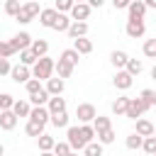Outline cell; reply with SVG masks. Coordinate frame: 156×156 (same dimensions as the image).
Instances as JSON below:
<instances>
[{
	"label": "cell",
	"instance_id": "1",
	"mask_svg": "<svg viewBox=\"0 0 156 156\" xmlns=\"http://www.w3.org/2000/svg\"><path fill=\"white\" fill-rule=\"evenodd\" d=\"M54 68H56L54 58H49V56H41V58L34 63V68H32V76H34V78H39V80H49V78H51V73H54Z\"/></svg>",
	"mask_w": 156,
	"mask_h": 156
},
{
	"label": "cell",
	"instance_id": "2",
	"mask_svg": "<svg viewBox=\"0 0 156 156\" xmlns=\"http://www.w3.org/2000/svg\"><path fill=\"white\" fill-rule=\"evenodd\" d=\"M39 12H41V10H39V2H37V0H27V2L20 7V12H17V20H20L22 24H29V22H32V20H34Z\"/></svg>",
	"mask_w": 156,
	"mask_h": 156
},
{
	"label": "cell",
	"instance_id": "3",
	"mask_svg": "<svg viewBox=\"0 0 156 156\" xmlns=\"http://www.w3.org/2000/svg\"><path fill=\"white\" fill-rule=\"evenodd\" d=\"M66 141L71 144V149L73 151H80V149H85L88 146V141H85V136L80 134V127H68V132H66Z\"/></svg>",
	"mask_w": 156,
	"mask_h": 156
},
{
	"label": "cell",
	"instance_id": "4",
	"mask_svg": "<svg viewBox=\"0 0 156 156\" xmlns=\"http://www.w3.org/2000/svg\"><path fill=\"white\" fill-rule=\"evenodd\" d=\"M149 107H146V102L141 100V98H129V107H127V117H132V119H136V117H141L144 112H146Z\"/></svg>",
	"mask_w": 156,
	"mask_h": 156
},
{
	"label": "cell",
	"instance_id": "5",
	"mask_svg": "<svg viewBox=\"0 0 156 156\" xmlns=\"http://www.w3.org/2000/svg\"><path fill=\"white\" fill-rule=\"evenodd\" d=\"M76 117L85 124V122H93L95 117H98V112H95V105H90V102H83V105H78L76 107Z\"/></svg>",
	"mask_w": 156,
	"mask_h": 156
},
{
	"label": "cell",
	"instance_id": "6",
	"mask_svg": "<svg viewBox=\"0 0 156 156\" xmlns=\"http://www.w3.org/2000/svg\"><path fill=\"white\" fill-rule=\"evenodd\" d=\"M124 32H127V37L139 39V37H144L146 24H144V20H129V22H127V27H124Z\"/></svg>",
	"mask_w": 156,
	"mask_h": 156
},
{
	"label": "cell",
	"instance_id": "7",
	"mask_svg": "<svg viewBox=\"0 0 156 156\" xmlns=\"http://www.w3.org/2000/svg\"><path fill=\"white\" fill-rule=\"evenodd\" d=\"M112 83H115V88H119V90H129L132 83H134V76H132L129 71H117L115 78H112Z\"/></svg>",
	"mask_w": 156,
	"mask_h": 156
},
{
	"label": "cell",
	"instance_id": "8",
	"mask_svg": "<svg viewBox=\"0 0 156 156\" xmlns=\"http://www.w3.org/2000/svg\"><path fill=\"white\" fill-rule=\"evenodd\" d=\"M146 2L144 0H132L129 2V7H127V12H129V20H144V15H146Z\"/></svg>",
	"mask_w": 156,
	"mask_h": 156
},
{
	"label": "cell",
	"instance_id": "9",
	"mask_svg": "<svg viewBox=\"0 0 156 156\" xmlns=\"http://www.w3.org/2000/svg\"><path fill=\"white\" fill-rule=\"evenodd\" d=\"M71 17H73V22H85L90 17V5L88 2H76L71 7Z\"/></svg>",
	"mask_w": 156,
	"mask_h": 156
},
{
	"label": "cell",
	"instance_id": "10",
	"mask_svg": "<svg viewBox=\"0 0 156 156\" xmlns=\"http://www.w3.org/2000/svg\"><path fill=\"white\" fill-rule=\"evenodd\" d=\"M15 127H17V115H15L12 110H0V129L10 132V129H15Z\"/></svg>",
	"mask_w": 156,
	"mask_h": 156
},
{
	"label": "cell",
	"instance_id": "11",
	"mask_svg": "<svg viewBox=\"0 0 156 156\" xmlns=\"http://www.w3.org/2000/svg\"><path fill=\"white\" fill-rule=\"evenodd\" d=\"M10 76H12V80H15V83H27V80H29V76H32V71H29V66L20 63V66H12Z\"/></svg>",
	"mask_w": 156,
	"mask_h": 156
},
{
	"label": "cell",
	"instance_id": "12",
	"mask_svg": "<svg viewBox=\"0 0 156 156\" xmlns=\"http://www.w3.org/2000/svg\"><path fill=\"white\" fill-rule=\"evenodd\" d=\"M29 119H37V122L46 124V122L51 119V112H49V107H44V105H34L32 112H29Z\"/></svg>",
	"mask_w": 156,
	"mask_h": 156
},
{
	"label": "cell",
	"instance_id": "13",
	"mask_svg": "<svg viewBox=\"0 0 156 156\" xmlns=\"http://www.w3.org/2000/svg\"><path fill=\"white\" fill-rule=\"evenodd\" d=\"M56 17H58V10H56V7H46V10L39 12V22H41L44 27H54Z\"/></svg>",
	"mask_w": 156,
	"mask_h": 156
},
{
	"label": "cell",
	"instance_id": "14",
	"mask_svg": "<svg viewBox=\"0 0 156 156\" xmlns=\"http://www.w3.org/2000/svg\"><path fill=\"white\" fill-rule=\"evenodd\" d=\"M85 34H88V22H71V27H68L71 39H78V37H85Z\"/></svg>",
	"mask_w": 156,
	"mask_h": 156
},
{
	"label": "cell",
	"instance_id": "15",
	"mask_svg": "<svg viewBox=\"0 0 156 156\" xmlns=\"http://www.w3.org/2000/svg\"><path fill=\"white\" fill-rule=\"evenodd\" d=\"M32 41H34V39H32L27 32H20L17 37H12V44H15V49H17V51H22V49H29V46H32Z\"/></svg>",
	"mask_w": 156,
	"mask_h": 156
},
{
	"label": "cell",
	"instance_id": "16",
	"mask_svg": "<svg viewBox=\"0 0 156 156\" xmlns=\"http://www.w3.org/2000/svg\"><path fill=\"white\" fill-rule=\"evenodd\" d=\"M63 88H66L63 78H49V80H46V90H49V95H61Z\"/></svg>",
	"mask_w": 156,
	"mask_h": 156
},
{
	"label": "cell",
	"instance_id": "17",
	"mask_svg": "<svg viewBox=\"0 0 156 156\" xmlns=\"http://www.w3.org/2000/svg\"><path fill=\"white\" fill-rule=\"evenodd\" d=\"M46 105H49V112H51V115H56V112H63V110H66V100H63L61 95H51Z\"/></svg>",
	"mask_w": 156,
	"mask_h": 156
},
{
	"label": "cell",
	"instance_id": "18",
	"mask_svg": "<svg viewBox=\"0 0 156 156\" xmlns=\"http://www.w3.org/2000/svg\"><path fill=\"white\" fill-rule=\"evenodd\" d=\"M73 49H76L78 54H90V51H93V41L85 39V37H78V39H73Z\"/></svg>",
	"mask_w": 156,
	"mask_h": 156
},
{
	"label": "cell",
	"instance_id": "19",
	"mask_svg": "<svg viewBox=\"0 0 156 156\" xmlns=\"http://www.w3.org/2000/svg\"><path fill=\"white\" fill-rule=\"evenodd\" d=\"M12 112H15L17 117H29L32 107H29V102H27V100H15V105H12Z\"/></svg>",
	"mask_w": 156,
	"mask_h": 156
},
{
	"label": "cell",
	"instance_id": "20",
	"mask_svg": "<svg viewBox=\"0 0 156 156\" xmlns=\"http://www.w3.org/2000/svg\"><path fill=\"white\" fill-rule=\"evenodd\" d=\"M24 132H27V136H41L44 134V124L37 122V119H29L27 127H24Z\"/></svg>",
	"mask_w": 156,
	"mask_h": 156
},
{
	"label": "cell",
	"instance_id": "21",
	"mask_svg": "<svg viewBox=\"0 0 156 156\" xmlns=\"http://www.w3.org/2000/svg\"><path fill=\"white\" fill-rule=\"evenodd\" d=\"M73 63H68V61H63V58H58V63H56V71H58V78H71V73H73Z\"/></svg>",
	"mask_w": 156,
	"mask_h": 156
},
{
	"label": "cell",
	"instance_id": "22",
	"mask_svg": "<svg viewBox=\"0 0 156 156\" xmlns=\"http://www.w3.org/2000/svg\"><path fill=\"white\" fill-rule=\"evenodd\" d=\"M156 129H154V124L149 122V119H136V134H141V136H151Z\"/></svg>",
	"mask_w": 156,
	"mask_h": 156
},
{
	"label": "cell",
	"instance_id": "23",
	"mask_svg": "<svg viewBox=\"0 0 156 156\" xmlns=\"http://www.w3.org/2000/svg\"><path fill=\"white\" fill-rule=\"evenodd\" d=\"M20 61H22L24 66H34V63L39 61V56H37L32 49H22V51H20Z\"/></svg>",
	"mask_w": 156,
	"mask_h": 156
},
{
	"label": "cell",
	"instance_id": "24",
	"mask_svg": "<svg viewBox=\"0 0 156 156\" xmlns=\"http://www.w3.org/2000/svg\"><path fill=\"white\" fill-rule=\"evenodd\" d=\"M127 107H129V98H117L112 102V112L119 117V115H127Z\"/></svg>",
	"mask_w": 156,
	"mask_h": 156
},
{
	"label": "cell",
	"instance_id": "25",
	"mask_svg": "<svg viewBox=\"0 0 156 156\" xmlns=\"http://www.w3.org/2000/svg\"><path fill=\"white\" fill-rule=\"evenodd\" d=\"M68 27H71V20H68L63 12H58V17H56V22H54L51 29H56V32H68Z\"/></svg>",
	"mask_w": 156,
	"mask_h": 156
},
{
	"label": "cell",
	"instance_id": "26",
	"mask_svg": "<svg viewBox=\"0 0 156 156\" xmlns=\"http://www.w3.org/2000/svg\"><path fill=\"white\" fill-rule=\"evenodd\" d=\"M29 49H32V51H34V54H37V56L41 58V56H46V51H49V44H46L44 39H34Z\"/></svg>",
	"mask_w": 156,
	"mask_h": 156
},
{
	"label": "cell",
	"instance_id": "27",
	"mask_svg": "<svg viewBox=\"0 0 156 156\" xmlns=\"http://www.w3.org/2000/svg\"><path fill=\"white\" fill-rule=\"evenodd\" d=\"M110 61H112V66H117V68H122V66H127V61H129V56H127L124 51H112V54H110Z\"/></svg>",
	"mask_w": 156,
	"mask_h": 156
},
{
	"label": "cell",
	"instance_id": "28",
	"mask_svg": "<svg viewBox=\"0 0 156 156\" xmlns=\"http://www.w3.org/2000/svg\"><path fill=\"white\" fill-rule=\"evenodd\" d=\"M93 127H95V134H98V132H105V129H110L112 124H110V117H102V115H98V117L93 119Z\"/></svg>",
	"mask_w": 156,
	"mask_h": 156
},
{
	"label": "cell",
	"instance_id": "29",
	"mask_svg": "<svg viewBox=\"0 0 156 156\" xmlns=\"http://www.w3.org/2000/svg\"><path fill=\"white\" fill-rule=\"evenodd\" d=\"M37 139H39V149H41V151H51V149L56 146L54 136H49V134H41V136H37Z\"/></svg>",
	"mask_w": 156,
	"mask_h": 156
},
{
	"label": "cell",
	"instance_id": "30",
	"mask_svg": "<svg viewBox=\"0 0 156 156\" xmlns=\"http://www.w3.org/2000/svg\"><path fill=\"white\" fill-rule=\"evenodd\" d=\"M124 144H127V149H141V144H144V136L134 132V134H129V136H127V141H124Z\"/></svg>",
	"mask_w": 156,
	"mask_h": 156
},
{
	"label": "cell",
	"instance_id": "31",
	"mask_svg": "<svg viewBox=\"0 0 156 156\" xmlns=\"http://www.w3.org/2000/svg\"><path fill=\"white\" fill-rule=\"evenodd\" d=\"M124 68H127V71H129L132 76H139V73L144 71V63H141V61H136V58H129Z\"/></svg>",
	"mask_w": 156,
	"mask_h": 156
},
{
	"label": "cell",
	"instance_id": "32",
	"mask_svg": "<svg viewBox=\"0 0 156 156\" xmlns=\"http://www.w3.org/2000/svg\"><path fill=\"white\" fill-rule=\"evenodd\" d=\"M29 100H32L34 105H46V102H49V90L44 88V90H39V93L29 95Z\"/></svg>",
	"mask_w": 156,
	"mask_h": 156
},
{
	"label": "cell",
	"instance_id": "33",
	"mask_svg": "<svg viewBox=\"0 0 156 156\" xmlns=\"http://www.w3.org/2000/svg\"><path fill=\"white\" fill-rule=\"evenodd\" d=\"M51 124H54V127H68V115H66V110L51 115Z\"/></svg>",
	"mask_w": 156,
	"mask_h": 156
},
{
	"label": "cell",
	"instance_id": "34",
	"mask_svg": "<svg viewBox=\"0 0 156 156\" xmlns=\"http://www.w3.org/2000/svg\"><path fill=\"white\" fill-rule=\"evenodd\" d=\"M12 54H17L15 44H12V41H0V56H2V58H10Z\"/></svg>",
	"mask_w": 156,
	"mask_h": 156
},
{
	"label": "cell",
	"instance_id": "35",
	"mask_svg": "<svg viewBox=\"0 0 156 156\" xmlns=\"http://www.w3.org/2000/svg\"><path fill=\"white\" fill-rule=\"evenodd\" d=\"M83 154H85V156H102V144H100V141H98V144L90 141V144L83 149Z\"/></svg>",
	"mask_w": 156,
	"mask_h": 156
},
{
	"label": "cell",
	"instance_id": "36",
	"mask_svg": "<svg viewBox=\"0 0 156 156\" xmlns=\"http://www.w3.org/2000/svg\"><path fill=\"white\" fill-rule=\"evenodd\" d=\"M20 0H5V12L10 15V17H17V12H20Z\"/></svg>",
	"mask_w": 156,
	"mask_h": 156
},
{
	"label": "cell",
	"instance_id": "37",
	"mask_svg": "<svg viewBox=\"0 0 156 156\" xmlns=\"http://www.w3.org/2000/svg\"><path fill=\"white\" fill-rule=\"evenodd\" d=\"M144 102H146V107H154L156 105V93L151 90V88H146V90H141V95H139Z\"/></svg>",
	"mask_w": 156,
	"mask_h": 156
},
{
	"label": "cell",
	"instance_id": "38",
	"mask_svg": "<svg viewBox=\"0 0 156 156\" xmlns=\"http://www.w3.org/2000/svg\"><path fill=\"white\" fill-rule=\"evenodd\" d=\"M98 141H100V144H112V141H115V132H112V127L105 129V132H98Z\"/></svg>",
	"mask_w": 156,
	"mask_h": 156
},
{
	"label": "cell",
	"instance_id": "39",
	"mask_svg": "<svg viewBox=\"0 0 156 156\" xmlns=\"http://www.w3.org/2000/svg\"><path fill=\"white\" fill-rule=\"evenodd\" d=\"M73 149H71V144L68 141H56V146H54V154L56 156H66V154H71Z\"/></svg>",
	"mask_w": 156,
	"mask_h": 156
},
{
	"label": "cell",
	"instance_id": "40",
	"mask_svg": "<svg viewBox=\"0 0 156 156\" xmlns=\"http://www.w3.org/2000/svg\"><path fill=\"white\" fill-rule=\"evenodd\" d=\"M141 149H144L146 154H156V136H154V134H151V136H144Z\"/></svg>",
	"mask_w": 156,
	"mask_h": 156
},
{
	"label": "cell",
	"instance_id": "41",
	"mask_svg": "<svg viewBox=\"0 0 156 156\" xmlns=\"http://www.w3.org/2000/svg\"><path fill=\"white\" fill-rule=\"evenodd\" d=\"M78 56H80V54H78L76 49H66V51L61 54V58H63V61H68V63H73V66L78 63Z\"/></svg>",
	"mask_w": 156,
	"mask_h": 156
},
{
	"label": "cell",
	"instance_id": "42",
	"mask_svg": "<svg viewBox=\"0 0 156 156\" xmlns=\"http://www.w3.org/2000/svg\"><path fill=\"white\" fill-rule=\"evenodd\" d=\"M24 85H27V93H29V95H34V93L44 90V88H41V83H39V78H29Z\"/></svg>",
	"mask_w": 156,
	"mask_h": 156
},
{
	"label": "cell",
	"instance_id": "43",
	"mask_svg": "<svg viewBox=\"0 0 156 156\" xmlns=\"http://www.w3.org/2000/svg\"><path fill=\"white\" fill-rule=\"evenodd\" d=\"M12 105H15V98L7 93H0V110H12Z\"/></svg>",
	"mask_w": 156,
	"mask_h": 156
},
{
	"label": "cell",
	"instance_id": "44",
	"mask_svg": "<svg viewBox=\"0 0 156 156\" xmlns=\"http://www.w3.org/2000/svg\"><path fill=\"white\" fill-rule=\"evenodd\" d=\"M144 56L156 58V39H149V41L144 44Z\"/></svg>",
	"mask_w": 156,
	"mask_h": 156
},
{
	"label": "cell",
	"instance_id": "45",
	"mask_svg": "<svg viewBox=\"0 0 156 156\" xmlns=\"http://www.w3.org/2000/svg\"><path fill=\"white\" fill-rule=\"evenodd\" d=\"M73 5H76V0H56V10L58 12H71Z\"/></svg>",
	"mask_w": 156,
	"mask_h": 156
},
{
	"label": "cell",
	"instance_id": "46",
	"mask_svg": "<svg viewBox=\"0 0 156 156\" xmlns=\"http://www.w3.org/2000/svg\"><path fill=\"white\" fill-rule=\"evenodd\" d=\"M10 71H12V66H10V61L0 56V76H5V73H10Z\"/></svg>",
	"mask_w": 156,
	"mask_h": 156
},
{
	"label": "cell",
	"instance_id": "47",
	"mask_svg": "<svg viewBox=\"0 0 156 156\" xmlns=\"http://www.w3.org/2000/svg\"><path fill=\"white\" fill-rule=\"evenodd\" d=\"M129 2H132V0H112V5H115L117 10H127V7H129Z\"/></svg>",
	"mask_w": 156,
	"mask_h": 156
},
{
	"label": "cell",
	"instance_id": "48",
	"mask_svg": "<svg viewBox=\"0 0 156 156\" xmlns=\"http://www.w3.org/2000/svg\"><path fill=\"white\" fill-rule=\"evenodd\" d=\"M88 5H90V7H102L105 0H88Z\"/></svg>",
	"mask_w": 156,
	"mask_h": 156
},
{
	"label": "cell",
	"instance_id": "49",
	"mask_svg": "<svg viewBox=\"0 0 156 156\" xmlns=\"http://www.w3.org/2000/svg\"><path fill=\"white\" fill-rule=\"evenodd\" d=\"M146 2V7H156V0H144Z\"/></svg>",
	"mask_w": 156,
	"mask_h": 156
},
{
	"label": "cell",
	"instance_id": "50",
	"mask_svg": "<svg viewBox=\"0 0 156 156\" xmlns=\"http://www.w3.org/2000/svg\"><path fill=\"white\" fill-rule=\"evenodd\" d=\"M41 156H56V154H51V151H41Z\"/></svg>",
	"mask_w": 156,
	"mask_h": 156
},
{
	"label": "cell",
	"instance_id": "51",
	"mask_svg": "<svg viewBox=\"0 0 156 156\" xmlns=\"http://www.w3.org/2000/svg\"><path fill=\"white\" fill-rule=\"evenodd\" d=\"M151 78H154V80H156V66H154V68H151Z\"/></svg>",
	"mask_w": 156,
	"mask_h": 156
},
{
	"label": "cell",
	"instance_id": "52",
	"mask_svg": "<svg viewBox=\"0 0 156 156\" xmlns=\"http://www.w3.org/2000/svg\"><path fill=\"white\" fill-rule=\"evenodd\" d=\"M66 156H78V154H76V151H71V154H66Z\"/></svg>",
	"mask_w": 156,
	"mask_h": 156
},
{
	"label": "cell",
	"instance_id": "53",
	"mask_svg": "<svg viewBox=\"0 0 156 156\" xmlns=\"http://www.w3.org/2000/svg\"><path fill=\"white\" fill-rule=\"evenodd\" d=\"M2 154H5V149H2V144H0V156H2Z\"/></svg>",
	"mask_w": 156,
	"mask_h": 156
},
{
	"label": "cell",
	"instance_id": "54",
	"mask_svg": "<svg viewBox=\"0 0 156 156\" xmlns=\"http://www.w3.org/2000/svg\"><path fill=\"white\" fill-rule=\"evenodd\" d=\"M149 156H156V154H149Z\"/></svg>",
	"mask_w": 156,
	"mask_h": 156
},
{
	"label": "cell",
	"instance_id": "55",
	"mask_svg": "<svg viewBox=\"0 0 156 156\" xmlns=\"http://www.w3.org/2000/svg\"><path fill=\"white\" fill-rule=\"evenodd\" d=\"M76 2H83V0H76Z\"/></svg>",
	"mask_w": 156,
	"mask_h": 156
}]
</instances>
